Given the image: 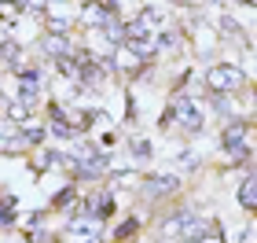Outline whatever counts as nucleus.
Instances as JSON below:
<instances>
[{"label": "nucleus", "instance_id": "f03ea898", "mask_svg": "<svg viewBox=\"0 0 257 243\" xmlns=\"http://www.w3.org/2000/svg\"><path fill=\"white\" fill-rule=\"evenodd\" d=\"M242 203L253 206V177H246V184H242Z\"/></svg>", "mask_w": 257, "mask_h": 243}, {"label": "nucleus", "instance_id": "f257e3e1", "mask_svg": "<svg viewBox=\"0 0 257 243\" xmlns=\"http://www.w3.org/2000/svg\"><path fill=\"white\" fill-rule=\"evenodd\" d=\"M206 85L217 89V92H231V89L239 85V74L231 70V66H213V70L206 74Z\"/></svg>", "mask_w": 257, "mask_h": 243}]
</instances>
